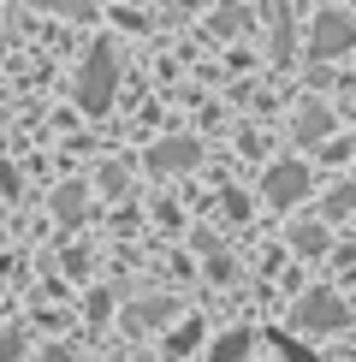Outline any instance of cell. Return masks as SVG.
Masks as SVG:
<instances>
[{"mask_svg":"<svg viewBox=\"0 0 356 362\" xmlns=\"http://www.w3.org/2000/svg\"><path fill=\"white\" fill-rule=\"evenodd\" d=\"M113 89H119V59H113L107 42H95L89 59H83V71H78V101H83V113H107Z\"/></svg>","mask_w":356,"mask_h":362,"instance_id":"1","label":"cell"},{"mask_svg":"<svg viewBox=\"0 0 356 362\" xmlns=\"http://www.w3.org/2000/svg\"><path fill=\"white\" fill-rule=\"evenodd\" d=\"M261 196H267V202H279V208L303 202V196H309V167H303V160H279V167L261 178Z\"/></svg>","mask_w":356,"mask_h":362,"instance_id":"3","label":"cell"},{"mask_svg":"<svg viewBox=\"0 0 356 362\" xmlns=\"http://www.w3.org/2000/svg\"><path fill=\"white\" fill-rule=\"evenodd\" d=\"M326 131H333V113H326V107H309V113H297V137H303V143H321Z\"/></svg>","mask_w":356,"mask_h":362,"instance_id":"6","label":"cell"},{"mask_svg":"<svg viewBox=\"0 0 356 362\" xmlns=\"http://www.w3.org/2000/svg\"><path fill=\"white\" fill-rule=\"evenodd\" d=\"M297 327H315V333H326V327H345V303H338L333 291H315L297 303Z\"/></svg>","mask_w":356,"mask_h":362,"instance_id":"4","label":"cell"},{"mask_svg":"<svg viewBox=\"0 0 356 362\" xmlns=\"http://www.w3.org/2000/svg\"><path fill=\"white\" fill-rule=\"evenodd\" d=\"M350 48H356V18H345V12H321L315 36H309V54L333 59V54H350Z\"/></svg>","mask_w":356,"mask_h":362,"instance_id":"2","label":"cell"},{"mask_svg":"<svg viewBox=\"0 0 356 362\" xmlns=\"http://www.w3.org/2000/svg\"><path fill=\"white\" fill-rule=\"evenodd\" d=\"M244 356H249V333H226V339H220V351L208 356V362H244Z\"/></svg>","mask_w":356,"mask_h":362,"instance_id":"7","label":"cell"},{"mask_svg":"<svg viewBox=\"0 0 356 362\" xmlns=\"http://www.w3.org/2000/svg\"><path fill=\"white\" fill-rule=\"evenodd\" d=\"M148 167H155V173H184V167H196V143H190V137L155 143V148H148Z\"/></svg>","mask_w":356,"mask_h":362,"instance_id":"5","label":"cell"},{"mask_svg":"<svg viewBox=\"0 0 356 362\" xmlns=\"http://www.w3.org/2000/svg\"><path fill=\"white\" fill-rule=\"evenodd\" d=\"M273 344H279V351H285V362H321L315 351H303V344H297L291 333H273Z\"/></svg>","mask_w":356,"mask_h":362,"instance_id":"10","label":"cell"},{"mask_svg":"<svg viewBox=\"0 0 356 362\" xmlns=\"http://www.w3.org/2000/svg\"><path fill=\"white\" fill-rule=\"evenodd\" d=\"M36 6H48V12H66V18H89V12H95V0H36Z\"/></svg>","mask_w":356,"mask_h":362,"instance_id":"9","label":"cell"},{"mask_svg":"<svg viewBox=\"0 0 356 362\" xmlns=\"http://www.w3.org/2000/svg\"><path fill=\"white\" fill-rule=\"evenodd\" d=\"M291 244L303 250V255H321V250H326V226H297V232H291Z\"/></svg>","mask_w":356,"mask_h":362,"instance_id":"8","label":"cell"}]
</instances>
